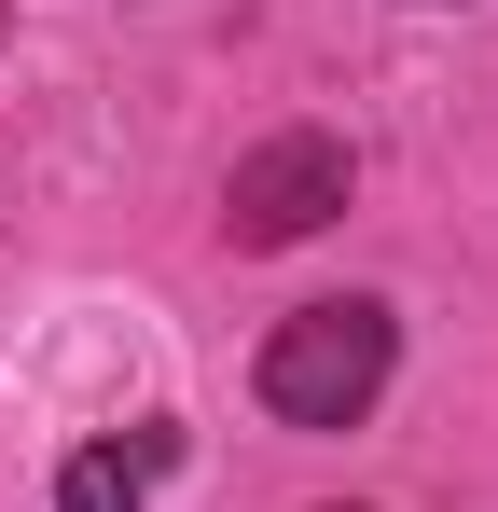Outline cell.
<instances>
[{"mask_svg":"<svg viewBox=\"0 0 498 512\" xmlns=\"http://www.w3.org/2000/svg\"><path fill=\"white\" fill-rule=\"evenodd\" d=\"M166 457H180V429H111V443H70L56 457V512H153V485H166Z\"/></svg>","mask_w":498,"mask_h":512,"instance_id":"3957f363","label":"cell"},{"mask_svg":"<svg viewBox=\"0 0 498 512\" xmlns=\"http://www.w3.org/2000/svg\"><path fill=\"white\" fill-rule=\"evenodd\" d=\"M388 360H402V333H388V305H305V319H277L263 333V416L277 429H360L374 402H388Z\"/></svg>","mask_w":498,"mask_h":512,"instance_id":"6da1fadb","label":"cell"},{"mask_svg":"<svg viewBox=\"0 0 498 512\" xmlns=\"http://www.w3.org/2000/svg\"><path fill=\"white\" fill-rule=\"evenodd\" d=\"M332 208H346V139L291 125V139H263V153L236 167V194H222V236H236V250H291V236H319Z\"/></svg>","mask_w":498,"mask_h":512,"instance_id":"7a4b0ae2","label":"cell"}]
</instances>
